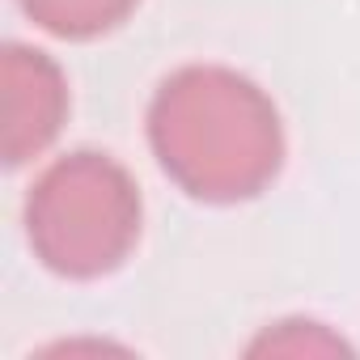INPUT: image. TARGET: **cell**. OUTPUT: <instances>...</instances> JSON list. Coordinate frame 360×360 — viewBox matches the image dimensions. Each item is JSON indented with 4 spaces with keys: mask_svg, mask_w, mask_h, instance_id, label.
<instances>
[{
    "mask_svg": "<svg viewBox=\"0 0 360 360\" xmlns=\"http://www.w3.org/2000/svg\"><path fill=\"white\" fill-rule=\"evenodd\" d=\"M144 200L136 178L98 148L51 161L26 195V238L34 259L64 280H102L140 242Z\"/></svg>",
    "mask_w": 360,
    "mask_h": 360,
    "instance_id": "cell-2",
    "label": "cell"
},
{
    "mask_svg": "<svg viewBox=\"0 0 360 360\" xmlns=\"http://www.w3.org/2000/svg\"><path fill=\"white\" fill-rule=\"evenodd\" d=\"M18 5L39 30L68 43H89L123 26L140 0H18Z\"/></svg>",
    "mask_w": 360,
    "mask_h": 360,
    "instance_id": "cell-4",
    "label": "cell"
},
{
    "mask_svg": "<svg viewBox=\"0 0 360 360\" xmlns=\"http://www.w3.org/2000/svg\"><path fill=\"white\" fill-rule=\"evenodd\" d=\"M157 165L200 204H246L284 169V123L263 85L225 64L174 68L148 102Z\"/></svg>",
    "mask_w": 360,
    "mask_h": 360,
    "instance_id": "cell-1",
    "label": "cell"
},
{
    "mask_svg": "<svg viewBox=\"0 0 360 360\" xmlns=\"http://www.w3.org/2000/svg\"><path fill=\"white\" fill-rule=\"evenodd\" d=\"M0 85H5V165L18 169L60 136L68 119V81L47 51L5 43Z\"/></svg>",
    "mask_w": 360,
    "mask_h": 360,
    "instance_id": "cell-3",
    "label": "cell"
}]
</instances>
